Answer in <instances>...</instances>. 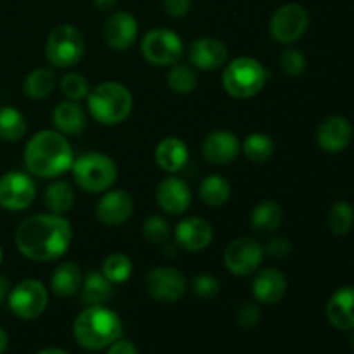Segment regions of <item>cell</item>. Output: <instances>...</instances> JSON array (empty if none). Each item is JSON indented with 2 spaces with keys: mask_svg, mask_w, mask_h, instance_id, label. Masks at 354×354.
Instances as JSON below:
<instances>
[{
  "mask_svg": "<svg viewBox=\"0 0 354 354\" xmlns=\"http://www.w3.org/2000/svg\"><path fill=\"white\" fill-rule=\"evenodd\" d=\"M73 228L62 214H35L21 221L16 230V245L31 261H54L71 245Z\"/></svg>",
  "mask_w": 354,
  "mask_h": 354,
  "instance_id": "cell-1",
  "label": "cell"
},
{
  "mask_svg": "<svg viewBox=\"0 0 354 354\" xmlns=\"http://www.w3.org/2000/svg\"><path fill=\"white\" fill-rule=\"evenodd\" d=\"M75 154L68 138L55 130H41L28 140L24 165L28 171L40 178H54L71 169Z\"/></svg>",
  "mask_w": 354,
  "mask_h": 354,
  "instance_id": "cell-2",
  "label": "cell"
},
{
  "mask_svg": "<svg viewBox=\"0 0 354 354\" xmlns=\"http://www.w3.org/2000/svg\"><path fill=\"white\" fill-rule=\"evenodd\" d=\"M121 330H123L121 318L102 304L83 310L76 317L73 327L76 342L88 351H99L111 346L120 339Z\"/></svg>",
  "mask_w": 354,
  "mask_h": 354,
  "instance_id": "cell-3",
  "label": "cell"
},
{
  "mask_svg": "<svg viewBox=\"0 0 354 354\" xmlns=\"http://www.w3.org/2000/svg\"><path fill=\"white\" fill-rule=\"evenodd\" d=\"M88 100V111L93 120L100 124H120L130 116L133 107V97L130 90L118 82L99 83L86 95Z\"/></svg>",
  "mask_w": 354,
  "mask_h": 354,
  "instance_id": "cell-4",
  "label": "cell"
},
{
  "mask_svg": "<svg viewBox=\"0 0 354 354\" xmlns=\"http://www.w3.org/2000/svg\"><path fill=\"white\" fill-rule=\"evenodd\" d=\"M268 80L265 66L252 57H237L225 68L221 82L228 95L251 99L258 95Z\"/></svg>",
  "mask_w": 354,
  "mask_h": 354,
  "instance_id": "cell-5",
  "label": "cell"
},
{
  "mask_svg": "<svg viewBox=\"0 0 354 354\" xmlns=\"http://www.w3.org/2000/svg\"><path fill=\"white\" fill-rule=\"evenodd\" d=\"M73 176L80 189L99 194L111 189L118 178V168L113 159L100 152H88L73 161Z\"/></svg>",
  "mask_w": 354,
  "mask_h": 354,
  "instance_id": "cell-6",
  "label": "cell"
},
{
  "mask_svg": "<svg viewBox=\"0 0 354 354\" xmlns=\"http://www.w3.org/2000/svg\"><path fill=\"white\" fill-rule=\"evenodd\" d=\"M85 52V40L78 28L61 24L50 31L45 44L47 61L55 68H73L80 62Z\"/></svg>",
  "mask_w": 354,
  "mask_h": 354,
  "instance_id": "cell-7",
  "label": "cell"
},
{
  "mask_svg": "<svg viewBox=\"0 0 354 354\" xmlns=\"http://www.w3.org/2000/svg\"><path fill=\"white\" fill-rule=\"evenodd\" d=\"M142 55L154 66H173L183 54L178 33L168 28H156L144 35L140 44Z\"/></svg>",
  "mask_w": 354,
  "mask_h": 354,
  "instance_id": "cell-8",
  "label": "cell"
},
{
  "mask_svg": "<svg viewBox=\"0 0 354 354\" xmlns=\"http://www.w3.org/2000/svg\"><path fill=\"white\" fill-rule=\"evenodd\" d=\"M310 14L299 3H286L273 12L270 19V35L279 44H294L306 33Z\"/></svg>",
  "mask_w": 354,
  "mask_h": 354,
  "instance_id": "cell-9",
  "label": "cell"
},
{
  "mask_svg": "<svg viewBox=\"0 0 354 354\" xmlns=\"http://www.w3.org/2000/svg\"><path fill=\"white\" fill-rule=\"evenodd\" d=\"M48 292L38 280H23L9 294V308L21 320H33L45 311Z\"/></svg>",
  "mask_w": 354,
  "mask_h": 354,
  "instance_id": "cell-10",
  "label": "cell"
},
{
  "mask_svg": "<svg viewBox=\"0 0 354 354\" xmlns=\"http://www.w3.org/2000/svg\"><path fill=\"white\" fill-rule=\"evenodd\" d=\"M263 256L265 249L256 239L239 237L230 242L225 251V266L235 277H248L258 272Z\"/></svg>",
  "mask_w": 354,
  "mask_h": 354,
  "instance_id": "cell-11",
  "label": "cell"
},
{
  "mask_svg": "<svg viewBox=\"0 0 354 354\" xmlns=\"http://www.w3.org/2000/svg\"><path fill=\"white\" fill-rule=\"evenodd\" d=\"M147 292L159 303H176L187 289V280L180 270L171 266H158L145 277Z\"/></svg>",
  "mask_w": 354,
  "mask_h": 354,
  "instance_id": "cell-12",
  "label": "cell"
},
{
  "mask_svg": "<svg viewBox=\"0 0 354 354\" xmlns=\"http://www.w3.org/2000/svg\"><path fill=\"white\" fill-rule=\"evenodd\" d=\"M37 196L35 182L21 171H9L0 178V206L9 211L26 209Z\"/></svg>",
  "mask_w": 354,
  "mask_h": 354,
  "instance_id": "cell-13",
  "label": "cell"
},
{
  "mask_svg": "<svg viewBox=\"0 0 354 354\" xmlns=\"http://www.w3.org/2000/svg\"><path fill=\"white\" fill-rule=\"evenodd\" d=\"M241 142L234 131L214 130L203 140V156L209 165L227 166L237 159L241 152Z\"/></svg>",
  "mask_w": 354,
  "mask_h": 354,
  "instance_id": "cell-14",
  "label": "cell"
},
{
  "mask_svg": "<svg viewBox=\"0 0 354 354\" xmlns=\"http://www.w3.org/2000/svg\"><path fill=\"white\" fill-rule=\"evenodd\" d=\"M138 33V23L133 14L118 10L107 17L104 24V40L107 47L116 52L128 50L135 44Z\"/></svg>",
  "mask_w": 354,
  "mask_h": 354,
  "instance_id": "cell-15",
  "label": "cell"
},
{
  "mask_svg": "<svg viewBox=\"0 0 354 354\" xmlns=\"http://www.w3.org/2000/svg\"><path fill=\"white\" fill-rule=\"evenodd\" d=\"M133 213V199L127 190H111L97 203L95 216L107 227H120L127 223Z\"/></svg>",
  "mask_w": 354,
  "mask_h": 354,
  "instance_id": "cell-16",
  "label": "cell"
},
{
  "mask_svg": "<svg viewBox=\"0 0 354 354\" xmlns=\"http://www.w3.org/2000/svg\"><path fill=\"white\" fill-rule=\"evenodd\" d=\"M156 201H158L159 207L165 213L171 214V216H178V214H183L190 207L192 192H190L189 185L182 178L168 176L158 185Z\"/></svg>",
  "mask_w": 354,
  "mask_h": 354,
  "instance_id": "cell-17",
  "label": "cell"
},
{
  "mask_svg": "<svg viewBox=\"0 0 354 354\" xmlns=\"http://www.w3.org/2000/svg\"><path fill=\"white\" fill-rule=\"evenodd\" d=\"M175 239L185 251H204L213 242V227L201 216L185 218L176 225Z\"/></svg>",
  "mask_w": 354,
  "mask_h": 354,
  "instance_id": "cell-18",
  "label": "cell"
},
{
  "mask_svg": "<svg viewBox=\"0 0 354 354\" xmlns=\"http://www.w3.org/2000/svg\"><path fill=\"white\" fill-rule=\"evenodd\" d=\"M228 50L225 44L213 37H201L190 44L189 61L196 68L204 71H213L227 62Z\"/></svg>",
  "mask_w": 354,
  "mask_h": 354,
  "instance_id": "cell-19",
  "label": "cell"
},
{
  "mask_svg": "<svg viewBox=\"0 0 354 354\" xmlns=\"http://www.w3.org/2000/svg\"><path fill=\"white\" fill-rule=\"evenodd\" d=\"M353 137V127L348 118L330 116L318 127L317 142L325 152H342Z\"/></svg>",
  "mask_w": 354,
  "mask_h": 354,
  "instance_id": "cell-20",
  "label": "cell"
},
{
  "mask_svg": "<svg viewBox=\"0 0 354 354\" xmlns=\"http://www.w3.org/2000/svg\"><path fill=\"white\" fill-rule=\"evenodd\" d=\"M327 318L339 330L354 328V287L344 286L335 290L327 303Z\"/></svg>",
  "mask_w": 354,
  "mask_h": 354,
  "instance_id": "cell-21",
  "label": "cell"
},
{
  "mask_svg": "<svg viewBox=\"0 0 354 354\" xmlns=\"http://www.w3.org/2000/svg\"><path fill=\"white\" fill-rule=\"evenodd\" d=\"M287 290V279L280 270L266 268L254 277L252 294L256 301L263 304H275L283 297Z\"/></svg>",
  "mask_w": 354,
  "mask_h": 354,
  "instance_id": "cell-22",
  "label": "cell"
},
{
  "mask_svg": "<svg viewBox=\"0 0 354 354\" xmlns=\"http://www.w3.org/2000/svg\"><path fill=\"white\" fill-rule=\"evenodd\" d=\"M154 158L159 168L165 169L166 173H176L185 168L189 162V149H187L185 142H182L180 138L168 137L159 142Z\"/></svg>",
  "mask_w": 354,
  "mask_h": 354,
  "instance_id": "cell-23",
  "label": "cell"
},
{
  "mask_svg": "<svg viewBox=\"0 0 354 354\" xmlns=\"http://www.w3.org/2000/svg\"><path fill=\"white\" fill-rule=\"evenodd\" d=\"M52 121L62 135H80L85 130L86 116L85 111L78 104L73 100H64L55 106L54 113H52Z\"/></svg>",
  "mask_w": 354,
  "mask_h": 354,
  "instance_id": "cell-24",
  "label": "cell"
},
{
  "mask_svg": "<svg viewBox=\"0 0 354 354\" xmlns=\"http://www.w3.org/2000/svg\"><path fill=\"white\" fill-rule=\"evenodd\" d=\"M82 270L75 263H62L50 277L52 292L57 297H71L82 289Z\"/></svg>",
  "mask_w": 354,
  "mask_h": 354,
  "instance_id": "cell-25",
  "label": "cell"
},
{
  "mask_svg": "<svg viewBox=\"0 0 354 354\" xmlns=\"http://www.w3.org/2000/svg\"><path fill=\"white\" fill-rule=\"evenodd\" d=\"M282 207L275 201H263L252 209L251 214V227L256 234L270 235L279 230L282 223Z\"/></svg>",
  "mask_w": 354,
  "mask_h": 354,
  "instance_id": "cell-26",
  "label": "cell"
},
{
  "mask_svg": "<svg viewBox=\"0 0 354 354\" xmlns=\"http://www.w3.org/2000/svg\"><path fill=\"white\" fill-rule=\"evenodd\" d=\"M113 296V282L106 279L102 272L92 270L86 273L82 283V299L83 303L95 306V304H104Z\"/></svg>",
  "mask_w": 354,
  "mask_h": 354,
  "instance_id": "cell-27",
  "label": "cell"
},
{
  "mask_svg": "<svg viewBox=\"0 0 354 354\" xmlns=\"http://www.w3.org/2000/svg\"><path fill=\"white\" fill-rule=\"evenodd\" d=\"M44 203L47 206V209L54 214H64L75 204V190L69 185L68 182H59L50 183L45 190Z\"/></svg>",
  "mask_w": 354,
  "mask_h": 354,
  "instance_id": "cell-28",
  "label": "cell"
},
{
  "mask_svg": "<svg viewBox=\"0 0 354 354\" xmlns=\"http://www.w3.org/2000/svg\"><path fill=\"white\" fill-rule=\"evenodd\" d=\"M230 183L220 175H209L201 182L199 187V196L207 206L211 207H220L228 203L230 199Z\"/></svg>",
  "mask_w": 354,
  "mask_h": 354,
  "instance_id": "cell-29",
  "label": "cell"
},
{
  "mask_svg": "<svg viewBox=\"0 0 354 354\" xmlns=\"http://www.w3.org/2000/svg\"><path fill=\"white\" fill-rule=\"evenodd\" d=\"M55 85V76L52 73V69L47 68H38L33 69L30 75L26 76L23 83V90L30 99L33 100H41L45 97H48L54 90Z\"/></svg>",
  "mask_w": 354,
  "mask_h": 354,
  "instance_id": "cell-30",
  "label": "cell"
},
{
  "mask_svg": "<svg viewBox=\"0 0 354 354\" xmlns=\"http://www.w3.org/2000/svg\"><path fill=\"white\" fill-rule=\"evenodd\" d=\"M26 135V120L14 107H0V138L7 142H17Z\"/></svg>",
  "mask_w": 354,
  "mask_h": 354,
  "instance_id": "cell-31",
  "label": "cell"
},
{
  "mask_svg": "<svg viewBox=\"0 0 354 354\" xmlns=\"http://www.w3.org/2000/svg\"><path fill=\"white\" fill-rule=\"evenodd\" d=\"M241 149L244 151L245 158L249 161L261 165V162H266L272 158L273 151H275V144L266 133H251L245 137Z\"/></svg>",
  "mask_w": 354,
  "mask_h": 354,
  "instance_id": "cell-32",
  "label": "cell"
},
{
  "mask_svg": "<svg viewBox=\"0 0 354 354\" xmlns=\"http://www.w3.org/2000/svg\"><path fill=\"white\" fill-rule=\"evenodd\" d=\"M100 272L106 275V279L113 283H123L127 282L133 272V263L127 254L121 252H114V254L107 256L102 263V270Z\"/></svg>",
  "mask_w": 354,
  "mask_h": 354,
  "instance_id": "cell-33",
  "label": "cell"
},
{
  "mask_svg": "<svg viewBox=\"0 0 354 354\" xmlns=\"http://www.w3.org/2000/svg\"><path fill=\"white\" fill-rule=\"evenodd\" d=\"M168 85L180 95H189L197 86V75L187 64H173L168 73Z\"/></svg>",
  "mask_w": 354,
  "mask_h": 354,
  "instance_id": "cell-34",
  "label": "cell"
},
{
  "mask_svg": "<svg viewBox=\"0 0 354 354\" xmlns=\"http://www.w3.org/2000/svg\"><path fill=\"white\" fill-rule=\"evenodd\" d=\"M354 211L346 201H337L328 213V227L335 235H346L353 228Z\"/></svg>",
  "mask_w": 354,
  "mask_h": 354,
  "instance_id": "cell-35",
  "label": "cell"
},
{
  "mask_svg": "<svg viewBox=\"0 0 354 354\" xmlns=\"http://www.w3.org/2000/svg\"><path fill=\"white\" fill-rule=\"evenodd\" d=\"M61 92L68 100H82L90 93V83L80 73H68L61 80Z\"/></svg>",
  "mask_w": 354,
  "mask_h": 354,
  "instance_id": "cell-36",
  "label": "cell"
},
{
  "mask_svg": "<svg viewBox=\"0 0 354 354\" xmlns=\"http://www.w3.org/2000/svg\"><path fill=\"white\" fill-rule=\"evenodd\" d=\"M142 232H144V237L147 239L149 242H152V244H158V245L166 244L169 239V235H171L169 223L162 216H158V214H154V216L147 218V220L144 221Z\"/></svg>",
  "mask_w": 354,
  "mask_h": 354,
  "instance_id": "cell-37",
  "label": "cell"
},
{
  "mask_svg": "<svg viewBox=\"0 0 354 354\" xmlns=\"http://www.w3.org/2000/svg\"><path fill=\"white\" fill-rule=\"evenodd\" d=\"M280 68L286 75L297 78L304 73L306 69V57L301 50L297 48H286V50L280 54Z\"/></svg>",
  "mask_w": 354,
  "mask_h": 354,
  "instance_id": "cell-38",
  "label": "cell"
},
{
  "mask_svg": "<svg viewBox=\"0 0 354 354\" xmlns=\"http://www.w3.org/2000/svg\"><path fill=\"white\" fill-rule=\"evenodd\" d=\"M192 289L201 299H211L220 292V282H218L216 277L209 275V273H201L194 279Z\"/></svg>",
  "mask_w": 354,
  "mask_h": 354,
  "instance_id": "cell-39",
  "label": "cell"
},
{
  "mask_svg": "<svg viewBox=\"0 0 354 354\" xmlns=\"http://www.w3.org/2000/svg\"><path fill=\"white\" fill-rule=\"evenodd\" d=\"M290 249H292V245H290L289 239L273 237L272 241L266 244L265 252L273 259H283L286 256L290 254Z\"/></svg>",
  "mask_w": 354,
  "mask_h": 354,
  "instance_id": "cell-40",
  "label": "cell"
},
{
  "mask_svg": "<svg viewBox=\"0 0 354 354\" xmlns=\"http://www.w3.org/2000/svg\"><path fill=\"white\" fill-rule=\"evenodd\" d=\"M237 322L241 327L251 328L259 322V310L256 304L245 303L237 310Z\"/></svg>",
  "mask_w": 354,
  "mask_h": 354,
  "instance_id": "cell-41",
  "label": "cell"
},
{
  "mask_svg": "<svg viewBox=\"0 0 354 354\" xmlns=\"http://www.w3.org/2000/svg\"><path fill=\"white\" fill-rule=\"evenodd\" d=\"M162 7H165L166 14H168L169 17L180 19V17L189 14L190 0H162Z\"/></svg>",
  "mask_w": 354,
  "mask_h": 354,
  "instance_id": "cell-42",
  "label": "cell"
},
{
  "mask_svg": "<svg viewBox=\"0 0 354 354\" xmlns=\"http://www.w3.org/2000/svg\"><path fill=\"white\" fill-rule=\"evenodd\" d=\"M107 354H138L137 348L130 341H114Z\"/></svg>",
  "mask_w": 354,
  "mask_h": 354,
  "instance_id": "cell-43",
  "label": "cell"
},
{
  "mask_svg": "<svg viewBox=\"0 0 354 354\" xmlns=\"http://www.w3.org/2000/svg\"><path fill=\"white\" fill-rule=\"evenodd\" d=\"M93 3H95L97 6V9H100V10H113L114 7H116V3H118V0H93Z\"/></svg>",
  "mask_w": 354,
  "mask_h": 354,
  "instance_id": "cell-44",
  "label": "cell"
},
{
  "mask_svg": "<svg viewBox=\"0 0 354 354\" xmlns=\"http://www.w3.org/2000/svg\"><path fill=\"white\" fill-rule=\"evenodd\" d=\"M7 294H9V283H7V280L3 277H0V303L6 299Z\"/></svg>",
  "mask_w": 354,
  "mask_h": 354,
  "instance_id": "cell-45",
  "label": "cell"
},
{
  "mask_svg": "<svg viewBox=\"0 0 354 354\" xmlns=\"http://www.w3.org/2000/svg\"><path fill=\"white\" fill-rule=\"evenodd\" d=\"M7 342H9V341H7V334L2 330V328H0V354L6 353Z\"/></svg>",
  "mask_w": 354,
  "mask_h": 354,
  "instance_id": "cell-46",
  "label": "cell"
},
{
  "mask_svg": "<svg viewBox=\"0 0 354 354\" xmlns=\"http://www.w3.org/2000/svg\"><path fill=\"white\" fill-rule=\"evenodd\" d=\"M38 354H69V353L62 351V349L59 348H48V349H44V351H40Z\"/></svg>",
  "mask_w": 354,
  "mask_h": 354,
  "instance_id": "cell-47",
  "label": "cell"
},
{
  "mask_svg": "<svg viewBox=\"0 0 354 354\" xmlns=\"http://www.w3.org/2000/svg\"><path fill=\"white\" fill-rule=\"evenodd\" d=\"M351 346H353V349H354V335H353V339H351Z\"/></svg>",
  "mask_w": 354,
  "mask_h": 354,
  "instance_id": "cell-48",
  "label": "cell"
},
{
  "mask_svg": "<svg viewBox=\"0 0 354 354\" xmlns=\"http://www.w3.org/2000/svg\"><path fill=\"white\" fill-rule=\"evenodd\" d=\"M0 261H2V249H0Z\"/></svg>",
  "mask_w": 354,
  "mask_h": 354,
  "instance_id": "cell-49",
  "label": "cell"
}]
</instances>
